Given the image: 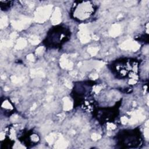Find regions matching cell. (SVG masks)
<instances>
[{
	"label": "cell",
	"mask_w": 149,
	"mask_h": 149,
	"mask_svg": "<svg viewBox=\"0 0 149 149\" xmlns=\"http://www.w3.org/2000/svg\"><path fill=\"white\" fill-rule=\"evenodd\" d=\"M140 65L136 58L122 57L111 62L107 67L116 79L126 80L129 84L134 85L139 79Z\"/></svg>",
	"instance_id": "1"
},
{
	"label": "cell",
	"mask_w": 149,
	"mask_h": 149,
	"mask_svg": "<svg viewBox=\"0 0 149 149\" xmlns=\"http://www.w3.org/2000/svg\"><path fill=\"white\" fill-rule=\"evenodd\" d=\"M97 82L91 80H84L73 83L70 96L73 101V108L80 107L91 112L95 107L93 97V88Z\"/></svg>",
	"instance_id": "2"
},
{
	"label": "cell",
	"mask_w": 149,
	"mask_h": 149,
	"mask_svg": "<svg viewBox=\"0 0 149 149\" xmlns=\"http://www.w3.org/2000/svg\"><path fill=\"white\" fill-rule=\"evenodd\" d=\"M72 31L70 27L64 24L52 26L47 32L42 41V45L47 50L61 49L63 45L71 38Z\"/></svg>",
	"instance_id": "3"
},
{
	"label": "cell",
	"mask_w": 149,
	"mask_h": 149,
	"mask_svg": "<svg viewBox=\"0 0 149 149\" xmlns=\"http://www.w3.org/2000/svg\"><path fill=\"white\" fill-rule=\"evenodd\" d=\"M113 140L117 148H140L144 144V137L139 127L119 130Z\"/></svg>",
	"instance_id": "4"
},
{
	"label": "cell",
	"mask_w": 149,
	"mask_h": 149,
	"mask_svg": "<svg viewBox=\"0 0 149 149\" xmlns=\"http://www.w3.org/2000/svg\"><path fill=\"white\" fill-rule=\"evenodd\" d=\"M98 8V5L91 1H74L70 7L69 16L77 23H87L94 18Z\"/></svg>",
	"instance_id": "5"
},
{
	"label": "cell",
	"mask_w": 149,
	"mask_h": 149,
	"mask_svg": "<svg viewBox=\"0 0 149 149\" xmlns=\"http://www.w3.org/2000/svg\"><path fill=\"white\" fill-rule=\"evenodd\" d=\"M121 104L122 101L120 100L111 107H95L91 111L93 117L101 125L114 122L119 115Z\"/></svg>",
	"instance_id": "6"
},
{
	"label": "cell",
	"mask_w": 149,
	"mask_h": 149,
	"mask_svg": "<svg viewBox=\"0 0 149 149\" xmlns=\"http://www.w3.org/2000/svg\"><path fill=\"white\" fill-rule=\"evenodd\" d=\"M17 140L26 148H31L37 145L40 141L39 135L33 129H19Z\"/></svg>",
	"instance_id": "7"
},
{
	"label": "cell",
	"mask_w": 149,
	"mask_h": 149,
	"mask_svg": "<svg viewBox=\"0 0 149 149\" xmlns=\"http://www.w3.org/2000/svg\"><path fill=\"white\" fill-rule=\"evenodd\" d=\"M1 111L5 117H10L16 112L14 104L9 97H1Z\"/></svg>",
	"instance_id": "8"
},
{
	"label": "cell",
	"mask_w": 149,
	"mask_h": 149,
	"mask_svg": "<svg viewBox=\"0 0 149 149\" xmlns=\"http://www.w3.org/2000/svg\"><path fill=\"white\" fill-rule=\"evenodd\" d=\"M13 1H0V8L1 10L6 12L9 10L12 6Z\"/></svg>",
	"instance_id": "9"
},
{
	"label": "cell",
	"mask_w": 149,
	"mask_h": 149,
	"mask_svg": "<svg viewBox=\"0 0 149 149\" xmlns=\"http://www.w3.org/2000/svg\"><path fill=\"white\" fill-rule=\"evenodd\" d=\"M148 34H141V35L139 36V37H136L134 38V39L136 41H137L140 42H143V43H145V42H146V43H148Z\"/></svg>",
	"instance_id": "10"
}]
</instances>
